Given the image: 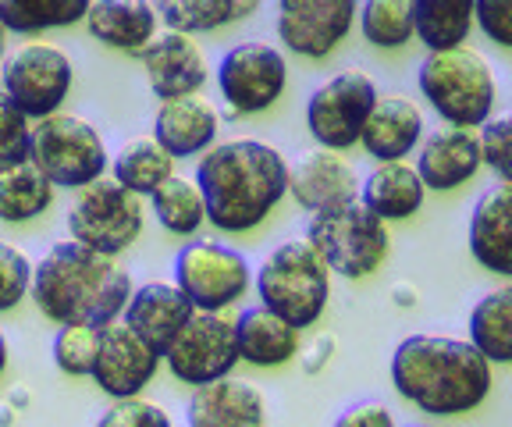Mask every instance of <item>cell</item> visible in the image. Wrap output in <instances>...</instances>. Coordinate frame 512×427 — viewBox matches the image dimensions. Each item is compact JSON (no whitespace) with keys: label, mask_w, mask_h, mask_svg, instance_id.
<instances>
[{"label":"cell","mask_w":512,"mask_h":427,"mask_svg":"<svg viewBox=\"0 0 512 427\" xmlns=\"http://www.w3.org/2000/svg\"><path fill=\"white\" fill-rule=\"evenodd\" d=\"M424 136V114L409 97H381L363 129L367 154L381 164H399L413 154V146Z\"/></svg>","instance_id":"cell-24"},{"label":"cell","mask_w":512,"mask_h":427,"mask_svg":"<svg viewBox=\"0 0 512 427\" xmlns=\"http://www.w3.org/2000/svg\"><path fill=\"white\" fill-rule=\"evenodd\" d=\"M306 239L317 246L320 257L328 260L331 271L349 278V282L374 274L388 257V246H392L388 221L377 218L363 200L313 214Z\"/></svg>","instance_id":"cell-6"},{"label":"cell","mask_w":512,"mask_h":427,"mask_svg":"<svg viewBox=\"0 0 512 427\" xmlns=\"http://www.w3.org/2000/svg\"><path fill=\"white\" fill-rule=\"evenodd\" d=\"M68 232L72 242H82L104 257H118L143 232V203L118 178H100L75 196L68 210Z\"/></svg>","instance_id":"cell-8"},{"label":"cell","mask_w":512,"mask_h":427,"mask_svg":"<svg viewBox=\"0 0 512 427\" xmlns=\"http://www.w3.org/2000/svg\"><path fill=\"white\" fill-rule=\"evenodd\" d=\"M392 385L416 410L456 417L477 410L491 392V360L473 342L409 335L392 353Z\"/></svg>","instance_id":"cell-3"},{"label":"cell","mask_w":512,"mask_h":427,"mask_svg":"<svg viewBox=\"0 0 512 427\" xmlns=\"http://www.w3.org/2000/svg\"><path fill=\"white\" fill-rule=\"evenodd\" d=\"M196 186L207 200V218L221 232H253L292 193V168L260 139H232L203 154Z\"/></svg>","instance_id":"cell-1"},{"label":"cell","mask_w":512,"mask_h":427,"mask_svg":"<svg viewBox=\"0 0 512 427\" xmlns=\"http://www.w3.org/2000/svg\"><path fill=\"white\" fill-rule=\"evenodd\" d=\"M96 427H171V417L150 399H121L114 403L104 417L96 420Z\"/></svg>","instance_id":"cell-39"},{"label":"cell","mask_w":512,"mask_h":427,"mask_svg":"<svg viewBox=\"0 0 512 427\" xmlns=\"http://www.w3.org/2000/svg\"><path fill=\"white\" fill-rule=\"evenodd\" d=\"M239 331V353L253 367H281L299 353V328L281 321L267 307H249L235 321Z\"/></svg>","instance_id":"cell-26"},{"label":"cell","mask_w":512,"mask_h":427,"mask_svg":"<svg viewBox=\"0 0 512 427\" xmlns=\"http://www.w3.org/2000/svg\"><path fill=\"white\" fill-rule=\"evenodd\" d=\"M217 86H221V97L228 100V111H267L288 86L285 54L271 43H239L221 57Z\"/></svg>","instance_id":"cell-13"},{"label":"cell","mask_w":512,"mask_h":427,"mask_svg":"<svg viewBox=\"0 0 512 427\" xmlns=\"http://www.w3.org/2000/svg\"><path fill=\"white\" fill-rule=\"evenodd\" d=\"M139 57H143L146 79H150L153 97H160V104L196 97L210 75L203 50L192 43V36H182V33L157 36Z\"/></svg>","instance_id":"cell-16"},{"label":"cell","mask_w":512,"mask_h":427,"mask_svg":"<svg viewBox=\"0 0 512 427\" xmlns=\"http://www.w3.org/2000/svg\"><path fill=\"white\" fill-rule=\"evenodd\" d=\"M114 178L136 196H153L175 178V157L157 143V136H132L114 154Z\"/></svg>","instance_id":"cell-28"},{"label":"cell","mask_w":512,"mask_h":427,"mask_svg":"<svg viewBox=\"0 0 512 427\" xmlns=\"http://www.w3.org/2000/svg\"><path fill=\"white\" fill-rule=\"evenodd\" d=\"M267 403L249 381L224 378L189 395L185 420L189 427H264Z\"/></svg>","instance_id":"cell-21"},{"label":"cell","mask_w":512,"mask_h":427,"mask_svg":"<svg viewBox=\"0 0 512 427\" xmlns=\"http://www.w3.org/2000/svg\"><path fill=\"white\" fill-rule=\"evenodd\" d=\"M196 317L192 299L185 296L178 285L171 282H146L136 289L132 303L125 310V324L136 331L139 339H146L160 356L168 353V346L178 339V331Z\"/></svg>","instance_id":"cell-19"},{"label":"cell","mask_w":512,"mask_h":427,"mask_svg":"<svg viewBox=\"0 0 512 427\" xmlns=\"http://www.w3.org/2000/svg\"><path fill=\"white\" fill-rule=\"evenodd\" d=\"M136 289L114 257L89 250L82 242H57L36 264L32 299L54 324H118Z\"/></svg>","instance_id":"cell-2"},{"label":"cell","mask_w":512,"mask_h":427,"mask_svg":"<svg viewBox=\"0 0 512 427\" xmlns=\"http://www.w3.org/2000/svg\"><path fill=\"white\" fill-rule=\"evenodd\" d=\"M160 18L168 25V33H214L221 25L239 22V18L253 15V0H164L157 4Z\"/></svg>","instance_id":"cell-31"},{"label":"cell","mask_w":512,"mask_h":427,"mask_svg":"<svg viewBox=\"0 0 512 427\" xmlns=\"http://www.w3.org/2000/svg\"><path fill=\"white\" fill-rule=\"evenodd\" d=\"M416 40L431 54L459 50L477 22V0H413Z\"/></svg>","instance_id":"cell-27"},{"label":"cell","mask_w":512,"mask_h":427,"mask_svg":"<svg viewBox=\"0 0 512 427\" xmlns=\"http://www.w3.org/2000/svg\"><path fill=\"white\" fill-rule=\"evenodd\" d=\"M153 136H157V143L164 146L175 161L178 157L210 154V150H214V136H217V111L200 93H196V97L168 100V104L157 107Z\"/></svg>","instance_id":"cell-22"},{"label":"cell","mask_w":512,"mask_h":427,"mask_svg":"<svg viewBox=\"0 0 512 427\" xmlns=\"http://www.w3.org/2000/svg\"><path fill=\"white\" fill-rule=\"evenodd\" d=\"M360 29L367 43L381 50H399L416 36V15L409 0H370L360 8Z\"/></svg>","instance_id":"cell-34"},{"label":"cell","mask_w":512,"mask_h":427,"mask_svg":"<svg viewBox=\"0 0 512 427\" xmlns=\"http://www.w3.org/2000/svg\"><path fill=\"white\" fill-rule=\"evenodd\" d=\"M424 178L420 171L409 168L406 161L399 164H377L367 178H363L360 200L374 210L381 221H406L416 210L424 207Z\"/></svg>","instance_id":"cell-25"},{"label":"cell","mask_w":512,"mask_h":427,"mask_svg":"<svg viewBox=\"0 0 512 427\" xmlns=\"http://www.w3.org/2000/svg\"><path fill=\"white\" fill-rule=\"evenodd\" d=\"M470 253L484 271L512 278V182L477 200L470 214Z\"/></svg>","instance_id":"cell-20"},{"label":"cell","mask_w":512,"mask_h":427,"mask_svg":"<svg viewBox=\"0 0 512 427\" xmlns=\"http://www.w3.org/2000/svg\"><path fill=\"white\" fill-rule=\"evenodd\" d=\"M175 285L200 314H221L249 289V260L224 242H189L175 257Z\"/></svg>","instance_id":"cell-10"},{"label":"cell","mask_w":512,"mask_h":427,"mask_svg":"<svg viewBox=\"0 0 512 427\" xmlns=\"http://www.w3.org/2000/svg\"><path fill=\"white\" fill-rule=\"evenodd\" d=\"M0 278H4V299H0V307L11 310V307H18V299L36 282V267H32L29 257L18 253L11 242H4V246H0Z\"/></svg>","instance_id":"cell-38"},{"label":"cell","mask_w":512,"mask_h":427,"mask_svg":"<svg viewBox=\"0 0 512 427\" xmlns=\"http://www.w3.org/2000/svg\"><path fill=\"white\" fill-rule=\"evenodd\" d=\"M335 427H399L384 403H356L335 420Z\"/></svg>","instance_id":"cell-41"},{"label":"cell","mask_w":512,"mask_h":427,"mask_svg":"<svg viewBox=\"0 0 512 427\" xmlns=\"http://www.w3.org/2000/svg\"><path fill=\"white\" fill-rule=\"evenodd\" d=\"M157 367H160V353L150 342L139 339L125 321L107 324L100 360H96V371H93V381L100 392L111 395L114 403L139 399V392L153 381Z\"/></svg>","instance_id":"cell-15"},{"label":"cell","mask_w":512,"mask_h":427,"mask_svg":"<svg viewBox=\"0 0 512 427\" xmlns=\"http://www.w3.org/2000/svg\"><path fill=\"white\" fill-rule=\"evenodd\" d=\"M420 93L431 100V107L459 129H477L488 125L495 111L498 86L488 57L470 47L431 54L420 65Z\"/></svg>","instance_id":"cell-5"},{"label":"cell","mask_w":512,"mask_h":427,"mask_svg":"<svg viewBox=\"0 0 512 427\" xmlns=\"http://www.w3.org/2000/svg\"><path fill=\"white\" fill-rule=\"evenodd\" d=\"M153 203V214L171 235H192L200 232L203 221L207 218V200H203V189L196 186V178H182L175 175L171 182L157 189L150 196Z\"/></svg>","instance_id":"cell-33"},{"label":"cell","mask_w":512,"mask_h":427,"mask_svg":"<svg viewBox=\"0 0 512 427\" xmlns=\"http://www.w3.org/2000/svg\"><path fill=\"white\" fill-rule=\"evenodd\" d=\"M50 200H54V182L32 161L0 171V218L4 221L18 225V221L40 218Z\"/></svg>","instance_id":"cell-30"},{"label":"cell","mask_w":512,"mask_h":427,"mask_svg":"<svg viewBox=\"0 0 512 427\" xmlns=\"http://www.w3.org/2000/svg\"><path fill=\"white\" fill-rule=\"evenodd\" d=\"M104 331L107 328H100V324H64V328H57L54 363L72 378H82V374L93 378L100 346H104Z\"/></svg>","instance_id":"cell-35"},{"label":"cell","mask_w":512,"mask_h":427,"mask_svg":"<svg viewBox=\"0 0 512 427\" xmlns=\"http://www.w3.org/2000/svg\"><path fill=\"white\" fill-rule=\"evenodd\" d=\"M331 353H335V339H331V335H320L317 349H310V360L303 363V371L306 374H317L320 367H324V363L331 360Z\"/></svg>","instance_id":"cell-42"},{"label":"cell","mask_w":512,"mask_h":427,"mask_svg":"<svg viewBox=\"0 0 512 427\" xmlns=\"http://www.w3.org/2000/svg\"><path fill=\"white\" fill-rule=\"evenodd\" d=\"M32 164L61 189H86L104 178L107 146L86 118L54 114L32 132Z\"/></svg>","instance_id":"cell-7"},{"label":"cell","mask_w":512,"mask_h":427,"mask_svg":"<svg viewBox=\"0 0 512 427\" xmlns=\"http://www.w3.org/2000/svg\"><path fill=\"white\" fill-rule=\"evenodd\" d=\"M32 132L36 129H29V118L15 104L0 100V171L32 161Z\"/></svg>","instance_id":"cell-36"},{"label":"cell","mask_w":512,"mask_h":427,"mask_svg":"<svg viewBox=\"0 0 512 427\" xmlns=\"http://www.w3.org/2000/svg\"><path fill=\"white\" fill-rule=\"evenodd\" d=\"M256 292L260 303L292 328H313L328 307L331 267L310 239H288L264 257Z\"/></svg>","instance_id":"cell-4"},{"label":"cell","mask_w":512,"mask_h":427,"mask_svg":"<svg viewBox=\"0 0 512 427\" xmlns=\"http://www.w3.org/2000/svg\"><path fill=\"white\" fill-rule=\"evenodd\" d=\"M480 143H484V164L502 182H512V111L502 118H491L480 132Z\"/></svg>","instance_id":"cell-37"},{"label":"cell","mask_w":512,"mask_h":427,"mask_svg":"<svg viewBox=\"0 0 512 427\" xmlns=\"http://www.w3.org/2000/svg\"><path fill=\"white\" fill-rule=\"evenodd\" d=\"M157 4L146 0H93L86 15V29L93 40L104 47L128 50V54H143L157 40Z\"/></svg>","instance_id":"cell-23"},{"label":"cell","mask_w":512,"mask_h":427,"mask_svg":"<svg viewBox=\"0 0 512 427\" xmlns=\"http://www.w3.org/2000/svg\"><path fill=\"white\" fill-rule=\"evenodd\" d=\"M477 25L491 43L512 47V0H477Z\"/></svg>","instance_id":"cell-40"},{"label":"cell","mask_w":512,"mask_h":427,"mask_svg":"<svg viewBox=\"0 0 512 427\" xmlns=\"http://www.w3.org/2000/svg\"><path fill=\"white\" fill-rule=\"evenodd\" d=\"M360 189L363 182L356 178V168L335 150H310L292 164V196L310 214L360 200Z\"/></svg>","instance_id":"cell-18"},{"label":"cell","mask_w":512,"mask_h":427,"mask_svg":"<svg viewBox=\"0 0 512 427\" xmlns=\"http://www.w3.org/2000/svg\"><path fill=\"white\" fill-rule=\"evenodd\" d=\"M484 164V143H480L477 129H459V125H445V129L431 132L427 143L420 146V161L416 171L424 178V186L434 193H448V189L466 186Z\"/></svg>","instance_id":"cell-17"},{"label":"cell","mask_w":512,"mask_h":427,"mask_svg":"<svg viewBox=\"0 0 512 427\" xmlns=\"http://www.w3.org/2000/svg\"><path fill=\"white\" fill-rule=\"evenodd\" d=\"M470 342L491 363H512V282L477 299L470 314Z\"/></svg>","instance_id":"cell-29"},{"label":"cell","mask_w":512,"mask_h":427,"mask_svg":"<svg viewBox=\"0 0 512 427\" xmlns=\"http://www.w3.org/2000/svg\"><path fill=\"white\" fill-rule=\"evenodd\" d=\"M377 100L381 97H377L374 79L360 68H345L310 93L306 129L324 150H335V154L349 150V146L363 143V129H367Z\"/></svg>","instance_id":"cell-9"},{"label":"cell","mask_w":512,"mask_h":427,"mask_svg":"<svg viewBox=\"0 0 512 427\" xmlns=\"http://www.w3.org/2000/svg\"><path fill=\"white\" fill-rule=\"evenodd\" d=\"M395 303H402V307H413V292H409V289H395Z\"/></svg>","instance_id":"cell-43"},{"label":"cell","mask_w":512,"mask_h":427,"mask_svg":"<svg viewBox=\"0 0 512 427\" xmlns=\"http://www.w3.org/2000/svg\"><path fill=\"white\" fill-rule=\"evenodd\" d=\"M356 18L360 8L352 0H281L278 36L299 57H328Z\"/></svg>","instance_id":"cell-14"},{"label":"cell","mask_w":512,"mask_h":427,"mask_svg":"<svg viewBox=\"0 0 512 427\" xmlns=\"http://www.w3.org/2000/svg\"><path fill=\"white\" fill-rule=\"evenodd\" d=\"M171 374H175L182 385H214V381L232 378L235 363L242 360L239 353V331H235V321L221 314H200L192 317L178 339L168 346L164 353Z\"/></svg>","instance_id":"cell-12"},{"label":"cell","mask_w":512,"mask_h":427,"mask_svg":"<svg viewBox=\"0 0 512 427\" xmlns=\"http://www.w3.org/2000/svg\"><path fill=\"white\" fill-rule=\"evenodd\" d=\"M72 57L61 47L29 43L4 61V100L15 104L29 121H47L61 114L72 89Z\"/></svg>","instance_id":"cell-11"},{"label":"cell","mask_w":512,"mask_h":427,"mask_svg":"<svg viewBox=\"0 0 512 427\" xmlns=\"http://www.w3.org/2000/svg\"><path fill=\"white\" fill-rule=\"evenodd\" d=\"M93 0H0V22L8 33H43L57 25H75L89 15Z\"/></svg>","instance_id":"cell-32"}]
</instances>
